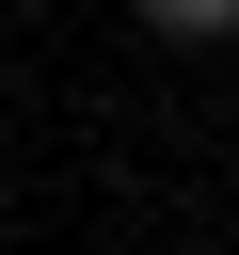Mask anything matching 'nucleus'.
<instances>
[{"mask_svg":"<svg viewBox=\"0 0 239 255\" xmlns=\"http://www.w3.org/2000/svg\"><path fill=\"white\" fill-rule=\"evenodd\" d=\"M159 32H239V0H143Z\"/></svg>","mask_w":239,"mask_h":255,"instance_id":"1","label":"nucleus"}]
</instances>
